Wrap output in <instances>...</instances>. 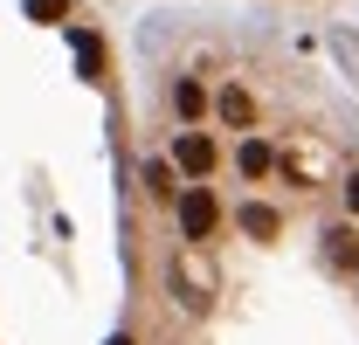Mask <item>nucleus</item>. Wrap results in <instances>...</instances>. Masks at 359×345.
Returning a JSON list of instances; mask_svg holds the SVG:
<instances>
[{"instance_id":"7","label":"nucleus","mask_w":359,"mask_h":345,"mask_svg":"<svg viewBox=\"0 0 359 345\" xmlns=\"http://www.w3.org/2000/svg\"><path fill=\"white\" fill-rule=\"evenodd\" d=\"M62 7H69V0H28V14H35V21H55Z\"/></svg>"},{"instance_id":"1","label":"nucleus","mask_w":359,"mask_h":345,"mask_svg":"<svg viewBox=\"0 0 359 345\" xmlns=\"http://www.w3.org/2000/svg\"><path fill=\"white\" fill-rule=\"evenodd\" d=\"M180 221H187V235H194V242H201V235H215V201L194 187V194L180 201Z\"/></svg>"},{"instance_id":"6","label":"nucleus","mask_w":359,"mask_h":345,"mask_svg":"<svg viewBox=\"0 0 359 345\" xmlns=\"http://www.w3.org/2000/svg\"><path fill=\"white\" fill-rule=\"evenodd\" d=\"M173 104H180V118H194V111H201V90H194V83H180V90H173Z\"/></svg>"},{"instance_id":"3","label":"nucleus","mask_w":359,"mask_h":345,"mask_svg":"<svg viewBox=\"0 0 359 345\" xmlns=\"http://www.w3.org/2000/svg\"><path fill=\"white\" fill-rule=\"evenodd\" d=\"M222 118H228V125H242V118H249V97H242V90H222Z\"/></svg>"},{"instance_id":"5","label":"nucleus","mask_w":359,"mask_h":345,"mask_svg":"<svg viewBox=\"0 0 359 345\" xmlns=\"http://www.w3.org/2000/svg\"><path fill=\"white\" fill-rule=\"evenodd\" d=\"M242 172H269V145H242Z\"/></svg>"},{"instance_id":"4","label":"nucleus","mask_w":359,"mask_h":345,"mask_svg":"<svg viewBox=\"0 0 359 345\" xmlns=\"http://www.w3.org/2000/svg\"><path fill=\"white\" fill-rule=\"evenodd\" d=\"M242 228H249V235H276V215H269V208H249Z\"/></svg>"},{"instance_id":"2","label":"nucleus","mask_w":359,"mask_h":345,"mask_svg":"<svg viewBox=\"0 0 359 345\" xmlns=\"http://www.w3.org/2000/svg\"><path fill=\"white\" fill-rule=\"evenodd\" d=\"M173 159H180V166H187V172H208V166H215V145H208L201 131H187V138H180V152H173Z\"/></svg>"},{"instance_id":"8","label":"nucleus","mask_w":359,"mask_h":345,"mask_svg":"<svg viewBox=\"0 0 359 345\" xmlns=\"http://www.w3.org/2000/svg\"><path fill=\"white\" fill-rule=\"evenodd\" d=\"M111 345H132V339H111Z\"/></svg>"}]
</instances>
